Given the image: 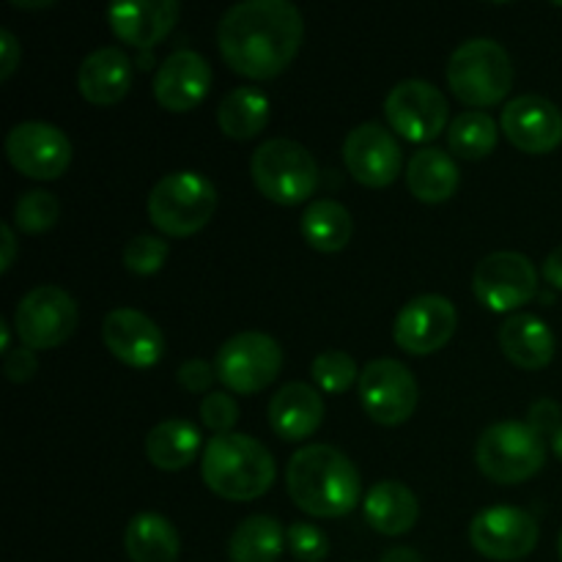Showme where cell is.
<instances>
[{
    "instance_id": "obj_12",
    "label": "cell",
    "mask_w": 562,
    "mask_h": 562,
    "mask_svg": "<svg viewBox=\"0 0 562 562\" xmlns=\"http://www.w3.org/2000/svg\"><path fill=\"white\" fill-rule=\"evenodd\" d=\"M5 157L16 173L33 181H55L69 170L71 143L64 130L44 121H22L5 135Z\"/></svg>"
},
{
    "instance_id": "obj_13",
    "label": "cell",
    "mask_w": 562,
    "mask_h": 562,
    "mask_svg": "<svg viewBox=\"0 0 562 562\" xmlns=\"http://www.w3.org/2000/svg\"><path fill=\"white\" fill-rule=\"evenodd\" d=\"M390 126L409 143H431L445 132L450 108L445 93L426 80H404L384 99Z\"/></svg>"
},
{
    "instance_id": "obj_30",
    "label": "cell",
    "mask_w": 562,
    "mask_h": 562,
    "mask_svg": "<svg viewBox=\"0 0 562 562\" xmlns=\"http://www.w3.org/2000/svg\"><path fill=\"white\" fill-rule=\"evenodd\" d=\"M285 530L274 516L256 514L239 521L228 541L231 562H274L283 554Z\"/></svg>"
},
{
    "instance_id": "obj_25",
    "label": "cell",
    "mask_w": 562,
    "mask_h": 562,
    "mask_svg": "<svg viewBox=\"0 0 562 562\" xmlns=\"http://www.w3.org/2000/svg\"><path fill=\"white\" fill-rule=\"evenodd\" d=\"M406 184L420 203H445L461 184L459 165L439 148H423L406 165Z\"/></svg>"
},
{
    "instance_id": "obj_2",
    "label": "cell",
    "mask_w": 562,
    "mask_h": 562,
    "mask_svg": "<svg viewBox=\"0 0 562 562\" xmlns=\"http://www.w3.org/2000/svg\"><path fill=\"white\" fill-rule=\"evenodd\" d=\"M285 488L305 514L316 519H340L360 505L362 481L349 456L338 448L307 445L291 456Z\"/></svg>"
},
{
    "instance_id": "obj_43",
    "label": "cell",
    "mask_w": 562,
    "mask_h": 562,
    "mask_svg": "<svg viewBox=\"0 0 562 562\" xmlns=\"http://www.w3.org/2000/svg\"><path fill=\"white\" fill-rule=\"evenodd\" d=\"M379 562H423V558L412 547H395L387 549Z\"/></svg>"
},
{
    "instance_id": "obj_47",
    "label": "cell",
    "mask_w": 562,
    "mask_h": 562,
    "mask_svg": "<svg viewBox=\"0 0 562 562\" xmlns=\"http://www.w3.org/2000/svg\"><path fill=\"white\" fill-rule=\"evenodd\" d=\"M558 549H560V560H562V530H560V541H558Z\"/></svg>"
},
{
    "instance_id": "obj_17",
    "label": "cell",
    "mask_w": 562,
    "mask_h": 562,
    "mask_svg": "<svg viewBox=\"0 0 562 562\" xmlns=\"http://www.w3.org/2000/svg\"><path fill=\"white\" fill-rule=\"evenodd\" d=\"M102 340L110 355L124 366L146 371L165 355V335L154 318L135 307H115L102 322Z\"/></svg>"
},
{
    "instance_id": "obj_22",
    "label": "cell",
    "mask_w": 562,
    "mask_h": 562,
    "mask_svg": "<svg viewBox=\"0 0 562 562\" xmlns=\"http://www.w3.org/2000/svg\"><path fill=\"white\" fill-rule=\"evenodd\" d=\"M77 88L88 104H119L132 88V60L121 47H102L88 55L77 71Z\"/></svg>"
},
{
    "instance_id": "obj_27",
    "label": "cell",
    "mask_w": 562,
    "mask_h": 562,
    "mask_svg": "<svg viewBox=\"0 0 562 562\" xmlns=\"http://www.w3.org/2000/svg\"><path fill=\"white\" fill-rule=\"evenodd\" d=\"M126 558L132 562H176L181 541L176 527L159 514H137L124 532Z\"/></svg>"
},
{
    "instance_id": "obj_37",
    "label": "cell",
    "mask_w": 562,
    "mask_h": 562,
    "mask_svg": "<svg viewBox=\"0 0 562 562\" xmlns=\"http://www.w3.org/2000/svg\"><path fill=\"white\" fill-rule=\"evenodd\" d=\"M527 426H530L541 439L547 437L552 439L562 426V409L558 401L552 398L536 401V404L530 406V412H527Z\"/></svg>"
},
{
    "instance_id": "obj_10",
    "label": "cell",
    "mask_w": 562,
    "mask_h": 562,
    "mask_svg": "<svg viewBox=\"0 0 562 562\" xmlns=\"http://www.w3.org/2000/svg\"><path fill=\"white\" fill-rule=\"evenodd\" d=\"M357 387H360L362 409L379 426L406 423L415 415L417 401H420V390H417L409 368L398 360H390V357L368 362L360 371Z\"/></svg>"
},
{
    "instance_id": "obj_36",
    "label": "cell",
    "mask_w": 562,
    "mask_h": 562,
    "mask_svg": "<svg viewBox=\"0 0 562 562\" xmlns=\"http://www.w3.org/2000/svg\"><path fill=\"white\" fill-rule=\"evenodd\" d=\"M236 420H239V404L228 393H209L201 401V423L214 431V437L234 434Z\"/></svg>"
},
{
    "instance_id": "obj_41",
    "label": "cell",
    "mask_w": 562,
    "mask_h": 562,
    "mask_svg": "<svg viewBox=\"0 0 562 562\" xmlns=\"http://www.w3.org/2000/svg\"><path fill=\"white\" fill-rule=\"evenodd\" d=\"M0 245H3V256H0V274H9V269L16 261V234L9 223L0 225Z\"/></svg>"
},
{
    "instance_id": "obj_8",
    "label": "cell",
    "mask_w": 562,
    "mask_h": 562,
    "mask_svg": "<svg viewBox=\"0 0 562 562\" xmlns=\"http://www.w3.org/2000/svg\"><path fill=\"white\" fill-rule=\"evenodd\" d=\"M214 371L231 393L256 395L283 371V349L272 335L247 329L220 346Z\"/></svg>"
},
{
    "instance_id": "obj_20",
    "label": "cell",
    "mask_w": 562,
    "mask_h": 562,
    "mask_svg": "<svg viewBox=\"0 0 562 562\" xmlns=\"http://www.w3.org/2000/svg\"><path fill=\"white\" fill-rule=\"evenodd\" d=\"M176 0H140V3H115L108 9L110 31L115 38L135 49H154L170 36L179 22Z\"/></svg>"
},
{
    "instance_id": "obj_11",
    "label": "cell",
    "mask_w": 562,
    "mask_h": 562,
    "mask_svg": "<svg viewBox=\"0 0 562 562\" xmlns=\"http://www.w3.org/2000/svg\"><path fill=\"white\" fill-rule=\"evenodd\" d=\"M472 289L477 302L492 313H514L538 294V272L521 252L499 250L477 263Z\"/></svg>"
},
{
    "instance_id": "obj_16",
    "label": "cell",
    "mask_w": 562,
    "mask_h": 562,
    "mask_svg": "<svg viewBox=\"0 0 562 562\" xmlns=\"http://www.w3.org/2000/svg\"><path fill=\"white\" fill-rule=\"evenodd\" d=\"M344 162L351 179L371 190H382L398 179L404 157H401V146L395 143L393 132L384 130L376 121H368L346 135Z\"/></svg>"
},
{
    "instance_id": "obj_28",
    "label": "cell",
    "mask_w": 562,
    "mask_h": 562,
    "mask_svg": "<svg viewBox=\"0 0 562 562\" xmlns=\"http://www.w3.org/2000/svg\"><path fill=\"white\" fill-rule=\"evenodd\" d=\"M217 124L231 140H252L261 135L269 124V99L258 88L245 86L225 93L217 110Z\"/></svg>"
},
{
    "instance_id": "obj_40",
    "label": "cell",
    "mask_w": 562,
    "mask_h": 562,
    "mask_svg": "<svg viewBox=\"0 0 562 562\" xmlns=\"http://www.w3.org/2000/svg\"><path fill=\"white\" fill-rule=\"evenodd\" d=\"M20 42L11 31H0V80H9L20 66Z\"/></svg>"
},
{
    "instance_id": "obj_44",
    "label": "cell",
    "mask_w": 562,
    "mask_h": 562,
    "mask_svg": "<svg viewBox=\"0 0 562 562\" xmlns=\"http://www.w3.org/2000/svg\"><path fill=\"white\" fill-rule=\"evenodd\" d=\"M0 349H3V355L11 351V327L5 322H0Z\"/></svg>"
},
{
    "instance_id": "obj_35",
    "label": "cell",
    "mask_w": 562,
    "mask_h": 562,
    "mask_svg": "<svg viewBox=\"0 0 562 562\" xmlns=\"http://www.w3.org/2000/svg\"><path fill=\"white\" fill-rule=\"evenodd\" d=\"M285 547L300 562H322L329 554V538L307 521H294L285 530Z\"/></svg>"
},
{
    "instance_id": "obj_46",
    "label": "cell",
    "mask_w": 562,
    "mask_h": 562,
    "mask_svg": "<svg viewBox=\"0 0 562 562\" xmlns=\"http://www.w3.org/2000/svg\"><path fill=\"white\" fill-rule=\"evenodd\" d=\"M14 5L16 9H47V5H53L47 0V3H25V0H14Z\"/></svg>"
},
{
    "instance_id": "obj_29",
    "label": "cell",
    "mask_w": 562,
    "mask_h": 562,
    "mask_svg": "<svg viewBox=\"0 0 562 562\" xmlns=\"http://www.w3.org/2000/svg\"><path fill=\"white\" fill-rule=\"evenodd\" d=\"M351 234H355V220L344 203L333 198H318L307 203L302 214V236L313 250L340 252L351 241Z\"/></svg>"
},
{
    "instance_id": "obj_7",
    "label": "cell",
    "mask_w": 562,
    "mask_h": 562,
    "mask_svg": "<svg viewBox=\"0 0 562 562\" xmlns=\"http://www.w3.org/2000/svg\"><path fill=\"white\" fill-rule=\"evenodd\" d=\"M547 461V442L527 423H494L481 434L475 464L488 481L516 486L536 475Z\"/></svg>"
},
{
    "instance_id": "obj_33",
    "label": "cell",
    "mask_w": 562,
    "mask_h": 562,
    "mask_svg": "<svg viewBox=\"0 0 562 562\" xmlns=\"http://www.w3.org/2000/svg\"><path fill=\"white\" fill-rule=\"evenodd\" d=\"M311 376L316 382V387L327 395H344L346 390L355 384V379H360L357 371V362L351 360V355L338 349L322 351V355L313 360Z\"/></svg>"
},
{
    "instance_id": "obj_34",
    "label": "cell",
    "mask_w": 562,
    "mask_h": 562,
    "mask_svg": "<svg viewBox=\"0 0 562 562\" xmlns=\"http://www.w3.org/2000/svg\"><path fill=\"white\" fill-rule=\"evenodd\" d=\"M168 256H170V245L162 239V236L140 234L132 241H126L124 267L130 269L132 274L148 278V274H157L159 269L165 267Z\"/></svg>"
},
{
    "instance_id": "obj_39",
    "label": "cell",
    "mask_w": 562,
    "mask_h": 562,
    "mask_svg": "<svg viewBox=\"0 0 562 562\" xmlns=\"http://www.w3.org/2000/svg\"><path fill=\"white\" fill-rule=\"evenodd\" d=\"M176 379H179V384L187 393L209 395L214 379H217V371H214V366H209L206 360H187L184 366L179 368V373H176Z\"/></svg>"
},
{
    "instance_id": "obj_23",
    "label": "cell",
    "mask_w": 562,
    "mask_h": 562,
    "mask_svg": "<svg viewBox=\"0 0 562 562\" xmlns=\"http://www.w3.org/2000/svg\"><path fill=\"white\" fill-rule=\"evenodd\" d=\"M499 349L516 368L541 371L554 360V335L543 318L514 313L499 327Z\"/></svg>"
},
{
    "instance_id": "obj_26",
    "label": "cell",
    "mask_w": 562,
    "mask_h": 562,
    "mask_svg": "<svg viewBox=\"0 0 562 562\" xmlns=\"http://www.w3.org/2000/svg\"><path fill=\"white\" fill-rule=\"evenodd\" d=\"M201 431L190 420H162L148 431L146 437V456L157 470L179 472L187 470L198 459L201 450Z\"/></svg>"
},
{
    "instance_id": "obj_32",
    "label": "cell",
    "mask_w": 562,
    "mask_h": 562,
    "mask_svg": "<svg viewBox=\"0 0 562 562\" xmlns=\"http://www.w3.org/2000/svg\"><path fill=\"white\" fill-rule=\"evenodd\" d=\"M60 217V203L53 192L31 190L14 203V228L22 234H44Z\"/></svg>"
},
{
    "instance_id": "obj_3",
    "label": "cell",
    "mask_w": 562,
    "mask_h": 562,
    "mask_svg": "<svg viewBox=\"0 0 562 562\" xmlns=\"http://www.w3.org/2000/svg\"><path fill=\"white\" fill-rule=\"evenodd\" d=\"M203 483L228 503H252L278 477L272 453L250 434H223L209 439L201 459Z\"/></svg>"
},
{
    "instance_id": "obj_5",
    "label": "cell",
    "mask_w": 562,
    "mask_h": 562,
    "mask_svg": "<svg viewBox=\"0 0 562 562\" xmlns=\"http://www.w3.org/2000/svg\"><path fill=\"white\" fill-rule=\"evenodd\" d=\"M217 190L206 176L195 170H179L168 173L151 187L148 192V220L154 228L162 231L165 236H184L198 234L209 225V220L217 212Z\"/></svg>"
},
{
    "instance_id": "obj_9",
    "label": "cell",
    "mask_w": 562,
    "mask_h": 562,
    "mask_svg": "<svg viewBox=\"0 0 562 562\" xmlns=\"http://www.w3.org/2000/svg\"><path fill=\"white\" fill-rule=\"evenodd\" d=\"M77 322V302L60 285H36L14 311L16 338L33 351L58 349L75 335Z\"/></svg>"
},
{
    "instance_id": "obj_45",
    "label": "cell",
    "mask_w": 562,
    "mask_h": 562,
    "mask_svg": "<svg viewBox=\"0 0 562 562\" xmlns=\"http://www.w3.org/2000/svg\"><path fill=\"white\" fill-rule=\"evenodd\" d=\"M552 450L558 453V459L562 461V426H560V431L552 437Z\"/></svg>"
},
{
    "instance_id": "obj_15",
    "label": "cell",
    "mask_w": 562,
    "mask_h": 562,
    "mask_svg": "<svg viewBox=\"0 0 562 562\" xmlns=\"http://www.w3.org/2000/svg\"><path fill=\"white\" fill-rule=\"evenodd\" d=\"M459 327V313L448 296L423 294L401 307L393 324L395 344L415 357L445 349Z\"/></svg>"
},
{
    "instance_id": "obj_14",
    "label": "cell",
    "mask_w": 562,
    "mask_h": 562,
    "mask_svg": "<svg viewBox=\"0 0 562 562\" xmlns=\"http://www.w3.org/2000/svg\"><path fill=\"white\" fill-rule=\"evenodd\" d=\"M470 541L488 560H521L538 547V521L514 505H492L472 519Z\"/></svg>"
},
{
    "instance_id": "obj_38",
    "label": "cell",
    "mask_w": 562,
    "mask_h": 562,
    "mask_svg": "<svg viewBox=\"0 0 562 562\" xmlns=\"http://www.w3.org/2000/svg\"><path fill=\"white\" fill-rule=\"evenodd\" d=\"M38 371V357L36 351L27 349L25 344H20L16 349H11L9 355H3V373L9 382L25 384L36 376Z\"/></svg>"
},
{
    "instance_id": "obj_1",
    "label": "cell",
    "mask_w": 562,
    "mask_h": 562,
    "mask_svg": "<svg viewBox=\"0 0 562 562\" xmlns=\"http://www.w3.org/2000/svg\"><path fill=\"white\" fill-rule=\"evenodd\" d=\"M305 20L289 0H247L223 14L217 47L225 64L247 80L283 75L300 53Z\"/></svg>"
},
{
    "instance_id": "obj_42",
    "label": "cell",
    "mask_w": 562,
    "mask_h": 562,
    "mask_svg": "<svg viewBox=\"0 0 562 562\" xmlns=\"http://www.w3.org/2000/svg\"><path fill=\"white\" fill-rule=\"evenodd\" d=\"M543 278H547V283L552 289L562 291V247H554L547 256V261H543Z\"/></svg>"
},
{
    "instance_id": "obj_18",
    "label": "cell",
    "mask_w": 562,
    "mask_h": 562,
    "mask_svg": "<svg viewBox=\"0 0 562 562\" xmlns=\"http://www.w3.org/2000/svg\"><path fill=\"white\" fill-rule=\"evenodd\" d=\"M499 126L510 146L525 154H549L562 143V110L536 93L510 99Z\"/></svg>"
},
{
    "instance_id": "obj_19",
    "label": "cell",
    "mask_w": 562,
    "mask_h": 562,
    "mask_svg": "<svg viewBox=\"0 0 562 562\" xmlns=\"http://www.w3.org/2000/svg\"><path fill=\"white\" fill-rule=\"evenodd\" d=\"M212 88V66L195 49H176L154 75V99L168 113H190Z\"/></svg>"
},
{
    "instance_id": "obj_31",
    "label": "cell",
    "mask_w": 562,
    "mask_h": 562,
    "mask_svg": "<svg viewBox=\"0 0 562 562\" xmlns=\"http://www.w3.org/2000/svg\"><path fill=\"white\" fill-rule=\"evenodd\" d=\"M497 121L488 113H483V110H470V113L456 115L448 126L450 151L461 159H470V162L486 159L497 148Z\"/></svg>"
},
{
    "instance_id": "obj_21",
    "label": "cell",
    "mask_w": 562,
    "mask_h": 562,
    "mask_svg": "<svg viewBox=\"0 0 562 562\" xmlns=\"http://www.w3.org/2000/svg\"><path fill=\"white\" fill-rule=\"evenodd\" d=\"M324 423V398L305 382H289L269 401V426L285 442L313 437Z\"/></svg>"
},
{
    "instance_id": "obj_6",
    "label": "cell",
    "mask_w": 562,
    "mask_h": 562,
    "mask_svg": "<svg viewBox=\"0 0 562 562\" xmlns=\"http://www.w3.org/2000/svg\"><path fill=\"white\" fill-rule=\"evenodd\" d=\"M258 192L278 206L305 203L318 187V165L302 143L274 137L261 143L250 159Z\"/></svg>"
},
{
    "instance_id": "obj_24",
    "label": "cell",
    "mask_w": 562,
    "mask_h": 562,
    "mask_svg": "<svg viewBox=\"0 0 562 562\" xmlns=\"http://www.w3.org/2000/svg\"><path fill=\"white\" fill-rule=\"evenodd\" d=\"M366 521L382 536H406L420 519L417 494L401 481H379L362 503Z\"/></svg>"
},
{
    "instance_id": "obj_4",
    "label": "cell",
    "mask_w": 562,
    "mask_h": 562,
    "mask_svg": "<svg viewBox=\"0 0 562 562\" xmlns=\"http://www.w3.org/2000/svg\"><path fill=\"white\" fill-rule=\"evenodd\" d=\"M448 86L470 108H494L514 86V64L494 38H470L448 60Z\"/></svg>"
}]
</instances>
